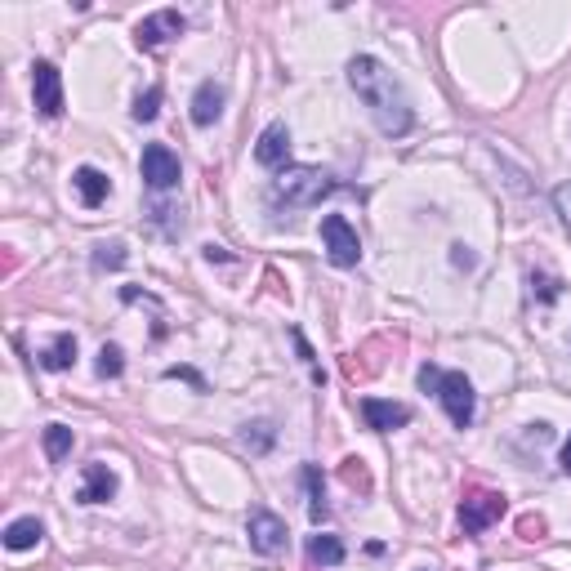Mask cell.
<instances>
[{
  "mask_svg": "<svg viewBox=\"0 0 571 571\" xmlns=\"http://www.w3.org/2000/svg\"><path fill=\"white\" fill-rule=\"evenodd\" d=\"M348 85L357 90V99L370 108L375 116V125L393 138V134H406L411 129V99H406V90H402V81L379 63V58H370V54H357L352 63H348Z\"/></svg>",
  "mask_w": 571,
  "mask_h": 571,
  "instance_id": "obj_1",
  "label": "cell"
},
{
  "mask_svg": "<svg viewBox=\"0 0 571 571\" xmlns=\"http://www.w3.org/2000/svg\"><path fill=\"white\" fill-rule=\"evenodd\" d=\"M340 183L331 170H317V165H286L277 170L272 179V201L281 206H295V210H308V206H322V197H331Z\"/></svg>",
  "mask_w": 571,
  "mask_h": 571,
  "instance_id": "obj_2",
  "label": "cell"
},
{
  "mask_svg": "<svg viewBox=\"0 0 571 571\" xmlns=\"http://www.w3.org/2000/svg\"><path fill=\"white\" fill-rule=\"evenodd\" d=\"M504 509H509V500H504L500 491H482V486H473V491L464 495V504H459V527H464L468 536H477V531H486L491 522H500Z\"/></svg>",
  "mask_w": 571,
  "mask_h": 571,
  "instance_id": "obj_3",
  "label": "cell"
},
{
  "mask_svg": "<svg viewBox=\"0 0 571 571\" xmlns=\"http://www.w3.org/2000/svg\"><path fill=\"white\" fill-rule=\"evenodd\" d=\"M433 393L442 397V406H447V415H451L456 429H468V424H473V384H468L464 370H442Z\"/></svg>",
  "mask_w": 571,
  "mask_h": 571,
  "instance_id": "obj_4",
  "label": "cell"
},
{
  "mask_svg": "<svg viewBox=\"0 0 571 571\" xmlns=\"http://www.w3.org/2000/svg\"><path fill=\"white\" fill-rule=\"evenodd\" d=\"M322 241H326V254H331L335 268H352L361 259V241H357V232H352V224L343 215H326L322 219Z\"/></svg>",
  "mask_w": 571,
  "mask_h": 571,
  "instance_id": "obj_5",
  "label": "cell"
},
{
  "mask_svg": "<svg viewBox=\"0 0 571 571\" xmlns=\"http://www.w3.org/2000/svg\"><path fill=\"white\" fill-rule=\"evenodd\" d=\"M138 170H143V183H147V188H156V192H165V188H174V183H179V156H174L165 143H147V147H143Z\"/></svg>",
  "mask_w": 571,
  "mask_h": 571,
  "instance_id": "obj_6",
  "label": "cell"
},
{
  "mask_svg": "<svg viewBox=\"0 0 571 571\" xmlns=\"http://www.w3.org/2000/svg\"><path fill=\"white\" fill-rule=\"evenodd\" d=\"M245 531H250V549L263 554V558H272V554L286 549V522L277 513H268V509H254Z\"/></svg>",
  "mask_w": 571,
  "mask_h": 571,
  "instance_id": "obj_7",
  "label": "cell"
},
{
  "mask_svg": "<svg viewBox=\"0 0 571 571\" xmlns=\"http://www.w3.org/2000/svg\"><path fill=\"white\" fill-rule=\"evenodd\" d=\"M183 27H188V22H183L179 9H161V13H152V18H143V22L134 27V40H138L143 49H156V45L183 36Z\"/></svg>",
  "mask_w": 571,
  "mask_h": 571,
  "instance_id": "obj_8",
  "label": "cell"
},
{
  "mask_svg": "<svg viewBox=\"0 0 571 571\" xmlns=\"http://www.w3.org/2000/svg\"><path fill=\"white\" fill-rule=\"evenodd\" d=\"M31 94L40 116H63V76L54 63H36L31 67Z\"/></svg>",
  "mask_w": 571,
  "mask_h": 571,
  "instance_id": "obj_9",
  "label": "cell"
},
{
  "mask_svg": "<svg viewBox=\"0 0 571 571\" xmlns=\"http://www.w3.org/2000/svg\"><path fill=\"white\" fill-rule=\"evenodd\" d=\"M286 156H290V129H286V120H272L254 143V161L268 170H286Z\"/></svg>",
  "mask_w": 571,
  "mask_h": 571,
  "instance_id": "obj_10",
  "label": "cell"
},
{
  "mask_svg": "<svg viewBox=\"0 0 571 571\" xmlns=\"http://www.w3.org/2000/svg\"><path fill=\"white\" fill-rule=\"evenodd\" d=\"M361 420H366L370 429L388 433V429L411 424V406H402V402H379V397H361Z\"/></svg>",
  "mask_w": 571,
  "mask_h": 571,
  "instance_id": "obj_11",
  "label": "cell"
},
{
  "mask_svg": "<svg viewBox=\"0 0 571 571\" xmlns=\"http://www.w3.org/2000/svg\"><path fill=\"white\" fill-rule=\"evenodd\" d=\"M116 495V473L103 464V459H94V464H85V482H81V491H76V500L81 504H103V500H112Z\"/></svg>",
  "mask_w": 571,
  "mask_h": 571,
  "instance_id": "obj_12",
  "label": "cell"
},
{
  "mask_svg": "<svg viewBox=\"0 0 571 571\" xmlns=\"http://www.w3.org/2000/svg\"><path fill=\"white\" fill-rule=\"evenodd\" d=\"M219 116H224V85L201 81V90L192 94V120L197 125H215Z\"/></svg>",
  "mask_w": 571,
  "mask_h": 571,
  "instance_id": "obj_13",
  "label": "cell"
},
{
  "mask_svg": "<svg viewBox=\"0 0 571 571\" xmlns=\"http://www.w3.org/2000/svg\"><path fill=\"white\" fill-rule=\"evenodd\" d=\"M72 183H76V192H81V201H85V206H99V201H108V192H112L108 174H103V170H94V165H81V170L72 174Z\"/></svg>",
  "mask_w": 571,
  "mask_h": 571,
  "instance_id": "obj_14",
  "label": "cell"
},
{
  "mask_svg": "<svg viewBox=\"0 0 571 571\" xmlns=\"http://www.w3.org/2000/svg\"><path fill=\"white\" fill-rule=\"evenodd\" d=\"M40 536H45L40 518H18V522L4 527V549H13V554H18V549H36Z\"/></svg>",
  "mask_w": 571,
  "mask_h": 571,
  "instance_id": "obj_15",
  "label": "cell"
},
{
  "mask_svg": "<svg viewBox=\"0 0 571 571\" xmlns=\"http://www.w3.org/2000/svg\"><path fill=\"white\" fill-rule=\"evenodd\" d=\"M304 482H308V518H313V522H326L331 504H326V486H322V468H317V464H304Z\"/></svg>",
  "mask_w": 571,
  "mask_h": 571,
  "instance_id": "obj_16",
  "label": "cell"
},
{
  "mask_svg": "<svg viewBox=\"0 0 571 571\" xmlns=\"http://www.w3.org/2000/svg\"><path fill=\"white\" fill-rule=\"evenodd\" d=\"M40 366H45V370H67V366H76V335H58V340L40 352Z\"/></svg>",
  "mask_w": 571,
  "mask_h": 571,
  "instance_id": "obj_17",
  "label": "cell"
},
{
  "mask_svg": "<svg viewBox=\"0 0 571 571\" xmlns=\"http://www.w3.org/2000/svg\"><path fill=\"white\" fill-rule=\"evenodd\" d=\"M72 442H76V433L67 424H49L45 429V456L54 459V464H63V459L72 456Z\"/></svg>",
  "mask_w": 571,
  "mask_h": 571,
  "instance_id": "obj_18",
  "label": "cell"
},
{
  "mask_svg": "<svg viewBox=\"0 0 571 571\" xmlns=\"http://www.w3.org/2000/svg\"><path fill=\"white\" fill-rule=\"evenodd\" d=\"M308 558H313L317 567H340L343 545L335 540V536H313V540H308Z\"/></svg>",
  "mask_w": 571,
  "mask_h": 571,
  "instance_id": "obj_19",
  "label": "cell"
},
{
  "mask_svg": "<svg viewBox=\"0 0 571 571\" xmlns=\"http://www.w3.org/2000/svg\"><path fill=\"white\" fill-rule=\"evenodd\" d=\"M272 438H277V433H272V424H268V420H259V424H245V429H241V447H250V451H268V447H272Z\"/></svg>",
  "mask_w": 571,
  "mask_h": 571,
  "instance_id": "obj_20",
  "label": "cell"
},
{
  "mask_svg": "<svg viewBox=\"0 0 571 571\" xmlns=\"http://www.w3.org/2000/svg\"><path fill=\"white\" fill-rule=\"evenodd\" d=\"M340 477L348 482V486H352V491H361V495L370 491V473H366V464H361L357 456H348V459L340 464Z\"/></svg>",
  "mask_w": 571,
  "mask_h": 571,
  "instance_id": "obj_21",
  "label": "cell"
},
{
  "mask_svg": "<svg viewBox=\"0 0 571 571\" xmlns=\"http://www.w3.org/2000/svg\"><path fill=\"white\" fill-rule=\"evenodd\" d=\"M120 370H125L120 348H116V343H103V348H99V375H103V379H116Z\"/></svg>",
  "mask_w": 571,
  "mask_h": 571,
  "instance_id": "obj_22",
  "label": "cell"
},
{
  "mask_svg": "<svg viewBox=\"0 0 571 571\" xmlns=\"http://www.w3.org/2000/svg\"><path fill=\"white\" fill-rule=\"evenodd\" d=\"M156 112H161V90L152 85L147 94H138V103H134V120H152Z\"/></svg>",
  "mask_w": 571,
  "mask_h": 571,
  "instance_id": "obj_23",
  "label": "cell"
},
{
  "mask_svg": "<svg viewBox=\"0 0 571 571\" xmlns=\"http://www.w3.org/2000/svg\"><path fill=\"white\" fill-rule=\"evenodd\" d=\"M120 263H125V245H120V241L94 250V268H120Z\"/></svg>",
  "mask_w": 571,
  "mask_h": 571,
  "instance_id": "obj_24",
  "label": "cell"
},
{
  "mask_svg": "<svg viewBox=\"0 0 571 571\" xmlns=\"http://www.w3.org/2000/svg\"><path fill=\"white\" fill-rule=\"evenodd\" d=\"M518 536H522V540H540V536H545V518H540V513H522V518H518Z\"/></svg>",
  "mask_w": 571,
  "mask_h": 571,
  "instance_id": "obj_25",
  "label": "cell"
},
{
  "mask_svg": "<svg viewBox=\"0 0 571 571\" xmlns=\"http://www.w3.org/2000/svg\"><path fill=\"white\" fill-rule=\"evenodd\" d=\"M531 286H536V295H540L545 304H554V299L563 295V281H558V277H531Z\"/></svg>",
  "mask_w": 571,
  "mask_h": 571,
  "instance_id": "obj_26",
  "label": "cell"
},
{
  "mask_svg": "<svg viewBox=\"0 0 571 571\" xmlns=\"http://www.w3.org/2000/svg\"><path fill=\"white\" fill-rule=\"evenodd\" d=\"M165 379H188V384H192L197 393H206V379H201V375H197L192 366H170V370H165Z\"/></svg>",
  "mask_w": 571,
  "mask_h": 571,
  "instance_id": "obj_27",
  "label": "cell"
},
{
  "mask_svg": "<svg viewBox=\"0 0 571 571\" xmlns=\"http://www.w3.org/2000/svg\"><path fill=\"white\" fill-rule=\"evenodd\" d=\"M554 206H558V215H563V224L571 228V183H563L558 192H554Z\"/></svg>",
  "mask_w": 571,
  "mask_h": 571,
  "instance_id": "obj_28",
  "label": "cell"
},
{
  "mask_svg": "<svg viewBox=\"0 0 571 571\" xmlns=\"http://www.w3.org/2000/svg\"><path fill=\"white\" fill-rule=\"evenodd\" d=\"M438 375H442L438 366H420V388H424V393H433V388H438Z\"/></svg>",
  "mask_w": 571,
  "mask_h": 571,
  "instance_id": "obj_29",
  "label": "cell"
},
{
  "mask_svg": "<svg viewBox=\"0 0 571 571\" xmlns=\"http://www.w3.org/2000/svg\"><path fill=\"white\" fill-rule=\"evenodd\" d=\"M295 348H299V357H304V361H308V366H313V348H308V340H304V335H299V331H295Z\"/></svg>",
  "mask_w": 571,
  "mask_h": 571,
  "instance_id": "obj_30",
  "label": "cell"
},
{
  "mask_svg": "<svg viewBox=\"0 0 571 571\" xmlns=\"http://www.w3.org/2000/svg\"><path fill=\"white\" fill-rule=\"evenodd\" d=\"M206 259H210V263H215V259L224 263V259H228V250H224V245H206Z\"/></svg>",
  "mask_w": 571,
  "mask_h": 571,
  "instance_id": "obj_31",
  "label": "cell"
},
{
  "mask_svg": "<svg viewBox=\"0 0 571 571\" xmlns=\"http://www.w3.org/2000/svg\"><path fill=\"white\" fill-rule=\"evenodd\" d=\"M451 259H456L459 268H468V263H473V254H468V250H464V245H456V254H451Z\"/></svg>",
  "mask_w": 571,
  "mask_h": 571,
  "instance_id": "obj_32",
  "label": "cell"
},
{
  "mask_svg": "<svg viewBox=\"0 0 571 571\" xmlns=\"http://www.w3.org/2000/svg\"><path fill=\"white\" fill-rule=\"evenodd\" d=\"M558 459H563V473H571V438L563 442V456H558Z\"/></svg>",
  "mask_w": 571,
  "mask_h": 571,
  "instance_id": "obj_33",
  "label": "cell"
}]
</instances>
